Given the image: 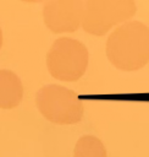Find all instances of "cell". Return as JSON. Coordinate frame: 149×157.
Segmentation results:
<instances>
[{"label": "cell", "instance_id": "cell-1", "mask_svg": "<svg viewBox=\"0 0 149 157\" xmlns=\"http://www.w3.org/2000/svg\"><path fill=\"white\" fill-rule=\"evenodd\" d=\"M106 55L123 71H136L149 63V27L129 21L117 27L107 38Z\"/></svg>", "mask_w": 149, "mask_h": 157}, {"label": "cell", "instance_id": "cell-5", "mask_svg": "<svg viewBox=\"0 0 149 157\" xmlns=\"http://www.w3.org/2000/svg\"><path fill=\"white\" fill-rule=\"evenodd\" d=\"M84 11L81 0H51L43 9L46 27L54 33L74 32L78 29Z\"/></svg>", "mask_w": 149, "mask_h": 157}, {"label": "cell", "instance_id": "cell-7", "mask_svg": "<svg viewBox=\"0 0 149 157\" xmlns=\"http://www.w3.org/2000/svg\"><path fill=\"white\" fill-rule=\"evenodd\" d=\"M73 157H106V150L98 137L87 135L77 141Z\"/></svg>", "mask_w": 149, "mask_h": 157}, {"label": "cell", "instance_id": "cell-4", "mask_svg": "<svg viewBox=\"0 0 149 157\" xmlns=\"http://www.w3.org/2000/svg\"><path fill=\"white\" fill-rule=\"evenodd\" d=\"M136 10L132 0H88L84 2L82 26L90 34L104 36L112 26L134 16Z\"/></svg>", "mask_w": 149, "mask_h": 157}, {"label": "cell", "instance_id": "cell-3", "mask_svg": "<svg viewBox=\"0 0 149 157\" xmlns=\"http://www.w3.org/2000/svg\"><path fill=\"white\" fill-rule=\"evenodd\" d=\"M35 103L43 117L55 124H76L83 117V104L77 94L60 85L42 87Z\"/></svg>", "mask_w": 149, "mask_h": 157}, {"label": "cell", "instance_id": "cell-6", "mask_svg": "<svg viewBox=\"0 0 149 157\" xmlns=\"http://www.w3.org/2000/svg\"><path fill=\"white\" fill-rule=\"evenodd\" d=\"M23 86L20 77L10 70H0V108L10 109L20 104Z\"/></svg>", "mask_w": 149, "mask_h": 157}, {"label": "cell", "instance_id": "cell-8", "mask_svg": "<svg viewBox=\"0 0 149 157\" xmlns=\"http://www.w3.org/2000/svg\"><path fill=\"white\" fill-rule=\"evenodd\" d=\"M1 44H2V32H1V28H0V48H1Z\"/></svg>", "mask_w": 149, "mask_h": 157}, {"label": "cell", "instance_id": "cell-2", "mask_svg": "<svg viewBox=\"0 0 149 157\" xmlns=\"http://www.w3.org/2000/svg\"><path fill=\"white\" fill-rule=\"evenodd\" d=\"M50 75L57 80L73 82L81 78L88 66L87 47L72 38H59L50 47L46 55Z\"/></svg>", "mask_w": 149, "mask_h": 157}]
</instances>
